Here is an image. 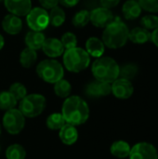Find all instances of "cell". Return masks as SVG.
I'll return each instance as SVG.
<instances>
[{
  "mask_svg": "<svg viewBox=\"0 0 158 159\" xmlns=\"http://www.w3.org/2000/svg\"><path fill=\"white\" fill-rule=\"evenodd\" d=\"M0 134H1V127H0Z\"/></svg>",
  "mask_w": 158,
  "mask_h": 159,
  "instance_id": "f35d334b",
  "label": "cell"
},
{
  "mask_svg": "<svg viewBox=\"0 0 158 159\" xmlns=\"http://www.w3.org/2000/svg\"><path fill=\"white\" fill-rule=\"evenodd\" d=\"M0 150H1V147H0Z\"/></svg>",
  "mask_w": 158,
  "mask_h": 159,
  "instance_id": "b9f144b4",
  "label": "cell"
},
{
  "mask_svg": "<svg viewBox=\"0 0 158 159\" xmlns=\"http://www.w3.org/2000/svg\"><path fill=\"white\" fill-rule=\"evenodd\" d=\"M47 127L52 130H60L65 124L66 121L61 113H53L47 118Z\"/></svg>",
  "mask_w": 158,
  "mask_h": 159,
  "instance_id": "cb8c5ba5",
  "label": "cell"
},
{
  "mask_svg": "<svg viewBox=\"0 0 158 159\" xmlns=\"http://www.w3.org/2000/svg\"><path fill=\"white\" fill-rule=\"evenodd\" d=\"M120 0H101V4L103 7L111 8L118 5Z\"/></svg>",
  "mask_w": 158,
  "mask_h": 159,
  "instance_id": "e575fe53",
  "label": "cell"
},
{
  "mask_svg": "<svg viewBox=\"0 0 158 159\" xmlns=\"http://www.w3.org/2000/svg\"><path fill=\"white\" fill-rule=\"evenodd\" d=\"M17 100L9 91H1L0 92V109L1 110H10L15 108L17 104Z\"/></svg>",
  "mask_w": 158,
  "mask_h": 159,
  "instance_id": "484cf974",
  "label": "cell"
},
{
  "mask_svg": "<svg viewBox=\"0 0 158 159\" xmlns=\"http://www.w3.org/2000/svg\"><path fill=\"white\" fill-rule=\"evenodd\" d=\"M111 88L114 96L121 100H126L130 98L134 91V88L131 82L129 80L120 77H118L112 83Z\"/></svg>",
  "mask_w": 158,
  "mask_h": 159,
  "instance_id": "8fae6325",
  "label": "cell"
},
{
  "mask_svg": "<svg viewBox=\"0 0 158 159\" xmlns=\"http://www.w3.org/2000/svg\"><path fill=\"white\" fill-rule=\"evenodd\" d=\"M72 91V86L69 81L61 79L54 84V92L60 98H67L70 96Z\"/></svg>",
  "mask_w": 158,
  "mask_h": 159,
  "instance_id": "d4e9b609",
  "label": "cell"
},
{
  "mask_svg": "<svg viewBox=\"0 0 158 159\" xmlns=\"http://www.w3.org/2000/svg\"><path fill=\"white\" fill-rule=\"evenodd\" d=\"M141 23L147 30L156 29L158 27V17L156 15H146L142 18Z\"/></svg>",
  "mask_w": 158,
  "mask_h": 159,
  "instance_id": "1f68e13d",
  "label": "cell"
},
{
  "mask_svg": "<svg viewBox=\"0 0 158 159\" xmlns=\"http://www.w3.org/2000/svg\"><path fill=\"white\" fill-rule=\"evenodd\" d=\"M36 74L43 81L55 84L63 78L64 70L61 62L53 59H47L38 63L36 66Z\"/></svg>",
  "mask_w": 158,
  "mask_h": 159,
  "instance_id": "5b68a950",
  "label": "cell"
},
{
  "mask_svg": "<svg viewBox=\"0 0 158 159\" xmlns=\"http://www.w3.org/2000/svg\"><path fill=\"white\" fill-rule=\"evenodd\" d=\"M114 20V14L107 7H97L90 12L91 23L99 28H105L110 22Z\"/></svg>",
  "mask_w": 158,
  "mask_h": 159,
  "instance_id": "30bf717a",
  "label": "cell"
},
{
  "mask_svg": "<svg viewBox=\"0 0 158 159\" xmlns=\"http://www.w3.org/2000/svg\"><path fill=\"white\" fill-rule=\"evenodd\" d=\"M46 40V36L42 32L30 31L25 35V44L27 48L37 50L42 48V46Z\"/></svg>",
  "mask_w": 158,
  "mask_h": 159,
  "instance_id": "e0dca14e",
  "label": "cell"
},
{
  "mask_svg": "<svg viewBox=\"0 0 158 159\" xmlns=\"http://www.w3.org/2000/svg\"><path fill=\"white\" fill-rule=\"evenodd\" d=\"M48 16H49V24H51L53 27L61 26L66 19L64 10L59 6L52 7L50 9V12L48 13Z\"/></svg>",
  "mask_w": 158,
  "mask_h": 159,
  "instance_id": "603a6c76",
  "label": "cell"
},
{
  "mask_svg": "<svg viewBox=\"0 0 158 159\" xmlns=\"http://www.w3.org/2000/svg\"><path fill=\"white\" fill-rule=\"evenodd\" d=\"M39 3L45 9H51L52 7L58 6L59 0H39Z\"/></svg>",
  "mask_w": 158,
  "mask_h": 159,
  "instance_id": "836d02e7",
  "label": "cell"
},
{
  "mask_svg": "<svg viewBox=\"0 0 158 159\" xmlns=\"http://www.w3.org/2000/svg\"><path fill=\"white\" fill-rule=\"evenodd\" d=\"M129 30L128 26L116 19L110 22L102 33V42L109 48L116 49L126 45L129 40Z\"/></svg>",
  "mask_w": 158,
  "mask_h": 159,
  "instance_id": "7a4b0ae2",
  "label": "cell"
},
{
  "mask_svg": "<svg viewBox=\"0 0 158 159\" xmlns=\"http://www.w3.org/2000/svg\"><path fill=\"white\" fill-rule=\"evenodd\" d=\"M104 44L102 40L98 37L92 36L89 37L86 42V51L89 54V56L100 58L102 56L104 52Z\"/></svg>",
  "mask_w": 158,
  "mask_h": 159,
  "instance_id": "ac0fdd59",
  "label": "cell"
},
{
  "mask_svg": "<svg viewBox=\"0 0 158 159\" xmlns=\"http://www.w3.org/2000/svg\"><path fill=\"white\" fill-rule=\"evenodd\" d=\"M63 63L69 72L80 73L89 66L90 56L86 49L75 47L64 51Z\"/></svg>",
  "mask_w": 158,
  "mask_h": 159,
  "instance_id": "277c9868",
  "label": "cell"
},
{
  "mask_svg": "<svg viewBox=\"0 0 158 159\" xmlns=\"http://www.w3.org/2000/svg\"><path fill=\"white\" fill-rule=\"evenodd\" d=\"M80 0H59V4L65 7H73L78 4Z\"/></svg>",
  "mask_w": 158,
  "mask_h": 159,
  "instance_id": "d590c367",
  "label": "cell"
},
{
  "mask_svg": "<svg viewBox=\"0 0 158 159\" xmlns=\"http://www.w3.org/2000/svg\"><path fill=\"white\" fill-rule=\"evenodd\" d=\"M122 12L127 20H135L142 13V7L138 1L128 0L122 7Z\"/></svg>",
  "mask_w": 158,
  "mask_h": 159,
  "instance_id": "d6986e66",
  "label": "cell"
},
{
  "mask_svg": "<svg viewBox=\"0 0 158 159\" xmlns=\"http://www.w3.org/2000/svg\"><path fill=\"white\" fill-rule=\"evenodd\" d=\"M59 137H60V140L64 144H66V145L74 144L78 139V132H77L76 127L66 123L60 129Z\"/></svg>",
  "mask_w": 158,
  "mask_h": 159,
  "instance_id": "2e32d148",
  "label": "cell"
},
{
  "mask_svg": "<svg viewBox=\"0 0 158 159\" xmlns=\"http://www.w3.org/2000/svg\"><path fill=\"white\" fill-rule=\"evenodd\" d=\"M92 75L96 80L112 84L119 77V65L110 57H100L92 63Z\"/></svg>",
  "mask_w": 158,
  "mask_h": 159,
  "instance_id": "3957f363",
  "label": "cell"
},
{
  "mask_svg": "<svg viewBox=\"0 0 158 159\" xmlns=\"http://www.w3.org/2000/svg\"><path fill=\"white\" fill-rule=\"evenodd\" d=\"M138 71H139V68L136 64L134 63L125 64L122 67H119V77L130 81L136 76Z\"/></svg>",
  "mask_w": 158,
  "mask_h": 159,
  "instance_id": "f1b7e54d",
  "label": "cell"
},
{
  "mask_svg": "<svg viewBox=\"0 0 158 159\" xmlns=\"http://www.w3.org/2000/svg\"><path fill=\"white\" fill-rule=\"evenodd\" d=\"M4 45H5V39H4L3 35H2V34H0V50L3 48Z\"/></svg>",
  "mask_w": 158,
  "mask_h": 159,
  "instance_id": "74e56055",
  "label": "cell"
},
{
  "mask_svg": "<svg viewBox=\"0 0 158 159\" xmlns=\"http://www.w3.org/2000/svg\"><path fill=\"white\" fill-rule=\"evenodd\" d=\"M26 21L29 28L33 31L42 32L49 24V16L44 7H34L26 15Z\"/></svg>",
  "mask_w": 158,
  "mask_h": 159,
  "instance_id": "ba28073f",
  "label": "cell"
},
{
  "mask_svg": "<svg viewBox=\"0 0 158 159\" xmlns=\"http://www.w3.org/2000/svg\"><path fill=\"white\" fill-rule=\"evenodd\" d=\"M110 93H112V88L110 83L95 80L88 84V86L86 87V94L91 98L107 96Z\"/></svg>",
  "mask_w": 158,
  "mask_h": 159,
  "instance_id": "4fadbf2b",
  "label": "cell"
},
{
  "mask_svg": "<svg viewBox=\"0 0 158 159\" xmlns=\"http://www.w3.org/2000/svg\"><path fill=\"white\" fill-rule=\"evenodd\" d=\"M61 114L67 124L74 127L85 124L89 117L88 103L79 96H69L62 104Z\"/></svg>",
  "mask_w": 158,
  "mask_h": 159,
  "instance_id": "6da1fadb",
  "label": "cell"
},
{
  "mask_svg": "<svg viewBox=\"0 0 158 159\" xmlns=\"http://www.w3.org/2000/svg\"><path fill=\"white\" fill-rule=\"evenodd\" d=\"M13 97L17 100V101H20L22 100L26 95H27V89L25 88V86L20 82H15L13 83L8 90Z\"/></svg>",
  "mask_w": 158,
  "mask_h": 159,
  "instance_id": "f546056e",
  "label": "cell"
},
{
  "mask_svg": "<svg viewBox=\"0 0 158 159\" xmlns=\"http://www.w3.org/2000/svg\"><path fill=\"white\" fill-rule=\"evenodd\" d=\"M1 1H4V0H0V2H1Z\"/></svg>",
  "mask_w": 158,
  "mask_h": 159,
  "instance_id": "ab89813d",
  "label": "cell"
},
{
  "mask_svg": "<svg viewBox=\"0 0 158 159\" xmlns=\"http://www.w3.org/2000/svg\"><path fill=\"white\" fill-rule=\"evenodd\" d=\"M46 98L37 93L26 95L20 101L19 110L25 117L34 118L40 116L46 108Z\"/></svg>",
  "mask_w": 158,
  "mask_h": 159,
  "instance_id": "8992f818",
  "label": "cell"
},
{
  "mask_svg": "<svg viewBox=\"0 0 158 159\" xmlns=\"http://www.w3.org/2000/svg\"><path fill=\"white\" fill-rule=\"evenodd\" d=\"M37 60V53L36 50L25 48L22 49L20 55V62L23 68H30L32 67Z\"/></svg>",
  "mask_w": 158,
  "mask_h": 159,
  "instance_id": "7402d4cb",
  "label": "cell"
},
{
  "mask_svg": "<svg viewBox=\"0 0 158 159\" xmlns=\"http://www.w3.org/2000/svg\"><path fill=\"white\" fill-rule=\"evenodd\" d=\"M25 157L26 151L20 144H11L6 150L7 159H25Z\"/></svg>",
  "mask_w": 158,
  "mask_h": 159,
  "instance_id": "4316f807",
  "label": "cell"
},
{
  "mask_svg": "<svg viewBox=\"0 0 158 159\" xmlns=\"http://www.w3.org/2000/svg\"><path fill=\"white\" fill-rule=\"evenodd\" d=\"M2 28L8 34H18L22 29V20L19 16L9 13L3 18Z\"/></svg>",
  "mask_w": 158,
  "mask_h": 159,
  "instance_id": "9a60e30c",
  "label": "cell"
},
{
  "mask_svg": "<svg viewBox=\"0 0 158 159\" xmlns=\"http://www.w3.org/2000/svg\"><path fill=\"white\" fill-rule=\"evenodd\" d=\"M3 126L9 134H19L24 129L25 116L19 109L13 108L7 110L3 117Z\"/></svg>",
  "mask_w": 158,
  "mask_h": 159,
  "instance_id": "52a82bcc",
  "label": "cell"
},
{
  "mask_svg": "<svg viewBox=\"0 0 158 159\" xmlns=\"http://www.w3.org/2000/svg\"><path fill=\"white\" fill-rule=\"evenodd\" d=\"M135 1H139V0H135Z\"/></svg>",
  "mask_w": 158,
  "mask_h": 159,
  "instance_id": "60d3db41",
  "label": "cell"
},
{
  "mask_svg": "<svg viewBox=\"0 0 158 159\" xmlns=\"http://www.w3.org/2000/svg\"><path fill=\"white\" fill-rule=\"evenodd\" d=\"M138 2L142 9L153 13L158 12V0H139Z\"/></svg>",
  "mask_w": 158,
  "mask_h": 159,
  "instance_id": "d6a6232c",
  "label": "cell"
},
{
  "mask_svg": "<svg viewBox=\"0 0 158 159\" xmlns=\"http://www.w3.org/2000/svg\"><path fill=\"white\" fill-rule=\"evenodd\" d=\"M130 149L131 147L127 142L116 141L111 145L110 152L114 157L117 158H126V157H129Z\"/></svg>",
  "mask_w": 158,
  "mask_h": 159,
  "instance_id": "44dd1931",
  "label": "cell"
},
{
  "mask_svg": "<svg viewBox=\"0 0 158 159\" xmlns=\"http://www.w3.org/2000/svg\"><path fill=\"white\" fill-rule=\"evenodd\" d=\"M89 20H90V12L86 9H83L74 14L72 22L74 26L77 28H82L85 27L89 22Z\"/></svg>",
  "mask_w": 158,
  "mask_h": 159,
  "instance_id": "83f0119b",
  "label": "cell"
},
{
  "mask_svg": "<svg viewBox=\"0 0 158 159\" xmlns=\"http://www.w3.org/2000/svg\"><path fill=\"white\" fill-rule=\"evenodd\" d=\"M42 49L44 53L48 56L49 58H57L60 57L64 53V47L61 43V41L55 37H49L46 38Z\"/></svg>",
  "mask_w": 158,
  "mask_h": 159,
  "instance_id": "5bb4252c",
  "label": "cell"
},
{
  "mask_svg": "<svg viewBox=\"0 0 158 159\" xmlns=\"http://www.w3.org/2000/svg\"><path fill=\"white\" fill-rule=\"evenodd\" d=\"M129 157V159H158V153L152 143L141 142L133 145Z\"/></svg>",
  "mask_w": 158,
  "mask_h": 159,
  "instance_id": "9c48e42d",
  "label": "cell"
},
{
  "mask_svg": "<svg viewBox=\"0 0 158 159\" xmlns=\"http://www.w3.org/2000/svg\"><path fill=\"white\" fill-rule=\"evenodd\" d=\"M61 41L65 50L77 47V38H76V35L74 33H71V32L65 33L61 36Z\"/></svg>",
  "mask_w": 158,
  "mask_h": 159,
  "instance_id": "4dcf8cb0",
  "label": "cell"
},
{
  "mask_svg": "<svg viewBox=\"0 0 158 159\" xmlns=\"http://www.w3.org/2000/svg\"><path fill=\"white\" fill-rule=\"evenodd\" d=\"M4 4L9 13L19 17L26 16L32 9L31 0H4Z\"/></svg>",
  "mask_w": 158,
  "mask_h": 159,
  "instance_id": "7c38bea8",
  "label": "cell"
},
{
  "mask_svg": "<svg viewBox=\"0 0 158 159\" xmlns=\"http://www.w3.org/2000/svg\"><path fill=\"white\" fill-rule=\"evenodd\" d=\"M129 39L134 44H144L151 40V33L145 28L137 27L129 32Z\"/></svg>",
  "mask_w": 158,
  "mask_h": 159,
  "instance_id": "ffe728a7",
  "label": "cell"
},
{
  "mask_svg": "<svg viewBox=\"0 0 158 159\" xmlns=\"http://www.w3.org/2000/svg\"><path fill=\"white\" fill-rule=\"evenodd\" d=\"M151 40L153 43L158 48V27L154 30V32L151 34Z\"/></svg>",
  "mask_w": 158,
  "mask_h": 159,
  "instance_id": "8d00e7d4",
  "label": "cell"
}]
</instances>
